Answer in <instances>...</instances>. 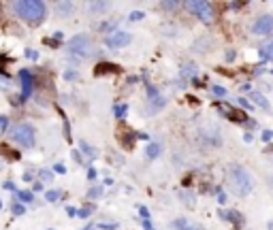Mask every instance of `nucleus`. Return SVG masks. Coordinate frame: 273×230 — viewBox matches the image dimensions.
Masks as SVG:
<instances>
[{
	"mask_svg": "<svg viewBox=\"0 0 273 230\" xmlns=\"http://www.w3.org/2000/svg\"><path fill=\"white\" fill-rule=\"evenodd\" d=\"M54 170H56V173H60V175H64V173H66L64 164H56V167H54Z\"/></svg>",
	"mask_w": 273,
	"mask_h": 230,
	"instance_id": "nucleus-29",
	"label": "nucleus"
},
{
	"mask_svg": "<svg viewBox=\"0 0 273 230\" xmlns=\"http://www.w3.org/2000/svg\"><path fill=\"white\" fill-rule=\"evenodd\" d=\"M115 224H101V230H115Z\"/></svg>",
	"mask_w": 273,
	"mask_h": 230,
	"instance_id": "nucleus-31",
	"label": "nucleus"
},
{
	"mask_svg": "<svg viewBox=\"0 0 273 230\" xmlns=\"http://www.w3.org/2000/svg\"><path fill=\"white\" fill-rule=\"evenodd\" d=\"M252 98L256 100V105H258V107H263V109H269V103H267V98H263V94L254 92V94H252Z\"/></svg>",
	"mask_w": 273,
	"mask_h": 230,
	"instance_id": "nucleus-18",
	"label": "nucleus"
},
{
	"mask_svg": "<svg viewBox=\"0 0 273 230\" xmlns=\"http://www.w3.org/2000/svg\"><path fill=\"white\" fill-rule=\"evenodd\" d=\"M73 9H75V4H73V2H68V0L56 2V13L60 15V17H68V15L73 13Z\"/></svg>",
	"mask_w": 273,
	"mask_h": 230,
	"instance_id": "nucleus-9",
	"label": "nucleus"
},
{
	"mask_svg": "<svg viewBox=\"0 0 273 230\" xmlns=\"http://www.w3.org/2000/svg\"><path fill=\"white\" fill-rule=\"evenodd\" d=\"M143 17H145V13H143V11H132L128 20H130V21H141Z\"/></svg>",
	"mask_w": 273,
	"mask_h": 230,
	"instance_id": "nucleus-21",
	"label": "nucleus"
},
{
	"mask_svg": "<svg viewBox=\"0 0 273 230\" xmlns=\"http://www.w3.org/2000/svg\"><path fill=\"white\" fill-rule=\"evenodd\" d=\"M11 7H13L15 15L20 20L32 23V26H39L45 20V15H47V4L43 0H17Z\"/></svg>",
	"mask_w": 273,
	"mask_h": 230,
	"instance_id": "nucleus-1",
	"label": "nucleus"
},
{
	"mask_svg": "<svg viewBox=\"0 0 273 230\" xmlns=\"http://www.w3.org/2000/svg\"><path fill=\"white\" fill-rule=\"evenodd\" d=\"M11 139L20 147H34V143H37V130H34L32 124H26V122L15 124L11 128Z\"/></svg>",
	"mask_w": 273,
	"mask_h": 230,
	"instance_id": "nucleus-3",
	"label": "nucleus"
},
{
	"mask_svg": "<svg viewBox=\"0 0 273 230\" xmlns=\"http://www.w3.org/2000/svg\"><path fill=\"white\" fill-rule=\"evenodd\" d=\"M64 79H66V81L77 79V73H75V70H66V73H64Z\"/></svg>",
	"mask_w": 273,
	"mask_h": 230,
	"instance_id": "nucleus-28",
	"label": "nucleus"
},
{
	"mask_svg": "<svg viewBox=\"0 0 273 230\" xmlns=\"http://www.w3.org/2000/svg\"><path fill=\"white\" fill-rule=\"evenodd\" d=\"M269 186L273 188V177H269Z\"/></svg>",
	"mask_w": 273,
	"mask_h": 230,
	"instance_id": "nucleus-41",
	"label": "nucleus"
},
{
	"mask_svg": "<svg viewBox=\"0 0 273 230\" xmlns=\"http://www.w3.org/2000/svg\"><path fill=\"white\" fill-rule=\"evenodd\" d=\"M60 196H62L60 190H47V192H45V200H47V203H56Z\"/></svg>",
	"mask_w": 273,
	"mask_h": 230,
	"instance_id": "nucleus-17",
	"label": "nucleus"
},
{
	"mask_svg": "<svg viewBox=\"0 0 273 230\" xmlns=\"http://www.w3.org/2000/svg\"><path fill=\"white\" fill-rule=\"evenodd\" d=\"M126 111H128V107H126V105H118V107H115V117H118V120H124Z\"/></svg>",
	"mask_w": 273,
	"mask_h": 230,
	"instance_id": "nucleus-19",
	"label": "nucleus"
},
{
	"mask_svg": "<svg viewBox=\"0 0 273 230\" xmlns=\"http://www.w3.org/2000/svg\"><path fill=\"white\" fill-rule=\"evenodd\" d=\"M15 196H17V203H21V205L24 203H34V194L28 192V190H17Z\"/></svg>",
	"mask_w": 273,
	"mask_h": 230,
	"instance_id": "nucleus-12",
	"label": "nucleus"
},
{
	"mask_svg": "<svg viewBox=\"0 0 273 230\" xmlns=\"http://www.w3.org/2000/svg\"><path fill=\"white\" fill-rule=\"evenodd\" d=\"M260 56H263L267 62H273V41L267 43L265 47H260Z\"/></svg>",
	"mask_w": 273,
	"mask_h": 230,
	"instance_id": "nucleus-13",
	"label": "nucleus"
},
{
	"mask_svg": "<svg viewBox=\"0 0 273 230\" xmlns=\"http://www.w3.org/2000/svg\"><path fill=\"white\" fill-rule=\"evenodd\" d=\"M26 56L30 58V60H39V54H37V51H32V49H28V51H26Z\"/></svg>",
	"mask_w": 273,
	"mask_h": 230,
	"instance_id": "nucleus-30",
	"label": "nucleus"
},
{
	"mask_svg": "<svg viewBox=\"0 0 273 230\" xmlns=\"http://www.w3.org/2000/svg\"><path fill=\"white\" fill-rule=\"evenodd\" d=\"M118 66L115 64H109V62H101L98 64V68H96V75H105V73H118Z\"/></svg>",
	"mask_w": 273,
	"mask_h": 230,
	"instance_id": "nucleus-11",
	"label": "nucleus"
},
{
	"mask_svg": "<svg viewBox=\"0 0 273 230\" xmlns=\"http://www.w3.org/2000/svg\"><path fill=\"white\" fill-rule=\"evenodd\" d=\"M17 77H20L21 81V96H20V103H24L26 98L32 96V90H34V77L30 75V70L21 68L20 73H17Z\"/></svg>",
	"mask_w": 273,
	"mask_h": 230,
	"instance_id": "nucleus-7",
	"label": "nucleus"
},
{
	"mask_svg": "<svg viewBox=\"0 0 273 230\" xmlns=\"http://www.w3.org/2000/svg\"><path fill=\"white\" fill-rule=\"evenodd\" d=\"M186 7H188L192 13L199 17L201 21L209 23L213 20V7L211 2H205V0H190V2H186Z\"/></svg>",
	"mask_w": 273,
	"mask_h": 230,
	"instance_id": "nucleus-5",
	"label": "nucleus"
},
{
	"mask_svg": "<svg viewBox=\"0 0 273 230\" xmlns=\"http://www.w3.org/2000/svg\"><path fill=\"white\" fill-rule=\"evenodd\" d=\"M92 211H94V205H88V207H84V209H79V217H88Z\"/></svg>",
	"mask_w": 273,
	"mask_h": 230,
	"instance_id": "nucleus-23",
	"label": "nucleus"
},
{
	"mask_svg": "<svg viewBox=\"0 0 273 230\" xmlns=\"http://www.w3.org/2000/svg\"><path fill=\"white\" fill-rule=\"evenodd\" d=\"M105 43H107L109 49H122V47H126V45L132 43V34L126 32V30H113L107 37V41H105Z\"/></svg>",
	"mask_w": 273,
	"mask_h": 230,
	"instance_id": "nucleus-6",
	"label": "nucleus"
},
{
	"mask_svg": "<svg viewBox=\"0 0 273 230\" xmlns=\"http://www.w3.org/2000/svg\"><path fill=\"white\" fill-rule=\"evenodd\" d=\"M252 32L263 37V34H271L273 32V17L271 15H260L252 26Z\"/></svg>",
	"mask_w": 273,
	"mask_h": 230,
	"instance_id": "nucleus-8",
	"label": "nucleus"
},
{
	"mask_svg": "<svg viewBox=\"0 0 273 230\" xmlns=\"http://www.w3.org/2000/svg\"><path fill=\"white\" fill-rule=\"evenodd\" d=\"M109 9V2H90V11L92 13H103Z\"/></svg>",
	"mask_w": 273,
	"mask_h": 230,
	"instance_id": "nucleus-14",
	"label": "nucleus"
},
{
	"mask_svg": "<svg viewBox=\"0 0 273 230\" xmlns=\"http://www.w3.org/2000/svg\"><path fill=\"white\" fill-rule=\"evenodd\" d=\"M139 211H141V215L145 217V220H147V217H149V213H147V209H143V207H139Z\"/></svg>",
	"mask_w": 273,
	"mask_h": 230,
	"instance_id": "nucleus-40",
	"label": "nucleus"
},
{
	"mask_svg": "<svg viewBox=\"0 0 273 230\" xmlns=\"http://www.w3.org/2000/svg\"><path fill=\"white\" fill-rule=\"evenodd\" d=\"M173 228L175 230H203L201 226H196V224H192L190 220H175L173 222Z\"/></svg>",
	"mask_w": 273,
	"mask_h": 230,
	"instance_id": "nucleus-10",
	"label": "nucleus"
},
{
	"mask_svg": "<svg viewBox=\"0 0 273 230\" xmlns=\"http://www.w3.org/2000/svg\"><path fill=\"white\" fill-rule=\"evenodd\" d=\"M101 194H103V186H96L92 190H88V198H98Z\"/></svg>",
	"mask_w": 273,
	"mask_h": 230,
	"instance_id": "nucleus-20",
	"label": "nucleus"
},
{
	"mask_svg": "<svg viewBox=\"0 0 273 230\" xmlns=\"http://www.w3.org/2000/svg\"><path fill=\"white\" fill-rule=\"evenodd\" d=\"M143 228H145V230H154V226H152V224H149L147 220H143Z\"/></svg>",
	"mask_w": 273,
	"mask_h": 230,
	"instance_id": "nucleus-38",
	"label": "nucleus"
},
{
	"mask_svg": "<svg viewBox=\"0 0 273 230\" xmlns=\"http://www.w3.org/2000/svg\"><path fill=\"white\" fill-rule=\"evenodd\" d=\"M211 92L216 94V96H226V90H224V87H220V85H213Z\"/></svg>",
	"mask_w": 273,
	"mask_h": 230,
	"instance_id": "nucleus-26",
	"label": "nucleus"
},
{
	"mask_svg": "<svg viewBox=\"0 0 273 230\" xmlns=\"http://www.w3.org/2000/svg\"><path fill=\"white\" fill-rule=\"evenodd\" d=\"M237 100H239V105H241V107H248V109H252V105H250L246 98H237Z\"/></svg>",
	"mask_w": 273,
	"mask_h": 230,
	"instance_id": "nucleus-34",
	"label": "nucleus"
},
{
	"mask_svg": "<svg viewBox=\"0 0 273 230\" xmlns=\"http://www.w3.org/2000/svg\"><path fill=\"white\" fill-rule=\"evenodd\" d=\"M32 188H34V192H41V190H43V184H41V181H37Z\"/></svg>",
	"mask_w": 273,
	"mask_h": 230,
	"instance_id": "nucleus-37",
	"label": "nucleus"
},
{
	"mask_svg": "<svg viewBox=\"0 0 273 230\" xmlns=\"http://www.w3.org/2000/svg\"><path fill=\"white\" fill-rule=\"evenodd\" d=\"M160 156V145L158 143H149L147 145V158H158Z\"/></svg>",
	"mask_w": 273,
	"mask_h": 230,
	"instance_id": "nucleus-16",
	"label": "nucleus"
},
{
	"mask_svg": "<svg viewBox=\"0 0 273 230\" xmlns=\"http://www.w3.org/2000/svg\"><path fill=\"white\" fill-rule=\"evenodd\" d=\"M229 181H231V190H233L237 196H248L252 192V177L248 175V170L239 167V164H233L229 168Z\"/></svg>",
	"mask_w": 273,
	"mask_h": 230,
	"instance_id": "nucleus-2",
	"label": "nucleus"
},
{
	"mask_svg": "<svg viewBox=\"0 0 273 230\" xmlns=\"http://www.w3.org/2000/svg\"><path fill=\"white\" fill-rule=\"evenodd\" d=\"M184 75H194L196 73V68H194V64H186L184 66V70H182Z\"/></svg>",
	"mask_w": 273,
	"mask_h": 230,
	"instance_id": "nucleus-25",
	"label": "nucleus"
},
{
	"mask_svg": "<svg viewBox=\"0 0 273 230\" xmlns=\"http://www.w3.org/2000/svg\"><path fill=\"white\" fill-rule=\"evenodd\" d=\"M4 128H7V117L0 115V130H4Z\"/></svg>",
	"mask_w": 273,
	"mask_h": 230,
	"instance_id": "nucleus-33",
	"label": "nucleus"
},
{
	"mask_svg": "<svg viewBox=\"0 0 273 230\" xmlns=\"http://www.w3.org/2000/svg\"><path fill=\"white\" fill-rule=\"evenodd\" d=\"M39 177H41V179H51V177H54V170H45V168H41V170H39Z\"/></svg>",
	"mask_w": 273,
	"mask_h": 230,
	"instance_id": "nucleus-24",
	"label": "nucleus"
},
{
	"mask_svg": "<svg viewBox=\"0 0 273 230\" xmlns=\"http://www.w3.org/2000/svg\"><path fill=\"white\" fill-rule=\"evenodd\" d=\"M4 190H11V192H15V186L11 184V181H4Z\"/></svg>",
	"mask_w": 273,
	"mask_h": 230,
	"instance_id": "nucleus-35",
	"label": "nucleus"
},
{
	"mask_svg": "<svg viewBox=\"0 0 273 230\" xmlns=\"http://www.w3.org/2000/svg\"><path fill=\"white\" fill-rule=\"evenodd\" d=\"M260 137H263V141H271V137H273V132H271V130H265L263 134H260Z\"/></svg>",
	"mask_w": 273,
	"mask_h": 230,
	"instance_id": "nucleus-32",
	"label": "nucleus"
},
{
	"mask_svg": "<svg viewBox=\"0 0 273 230\" xmlns=\"http://www.w3.org/2000/svg\"><path fill=\"white\" fill-rule=\"evenodd\" d=\"M177 7H179V2H162V9H167V11H173Z\"/></svg>",
	"mask_w": 273,
	"mask_h": 230,
	"instance_id": "nucleus-27",
	"label": "nucleus"
},
{
	"mask_svg": "<svg viewBox=\"0 0 273 230\" xmlns=\"http://www.w3.org/2000/svg\"><path fill=\"white\" fill-rule=\"evenodd\" d=\"M11 209H13L15 215H24V211H26V207L21 203H13V207H11Z\"/></svg>",
	"mask_w": 273,
	"mask_h": 230,
	"instance_id": "nucleus-22",
	"label": "nucleus"
},
{
	"mask_svg": "<svg viewBox=\"0 0 273 230\" xmlns=\"http://www.w3.org/2000/svg\"><path fill=\"white\" fill-rule=\"evenodd\" d=\"M68 54L79 58L92 56V41L88 34H75L73 39H68Z\"/></svg>",
	"mask_w": 273,
	"mask_h": 230,
	"instance_id": "nucleus-4",
	"label": "nucleus"
},
{
	"mask_svg": "<svg viewBox=\"0 0 273 230\" xmlns=\"http://www.w3.org/2000/svg\"><path fill=\"white\" fill-rule=\"evenodd\" d=\"M88 177H90V179H94V177H96V170L92 168V167H90V170H88Z\"/></svg>",
	"mask_w": 273,
	"mask_h": 230,
	"instance_id": "nucleus-39",
	"label": "nucleus"
},
{
	"mask_svg": "<svg viewBox=\"0 0 273 230\" xmlns=\"http://www.w3.org/2000/svg\"><path fill=\"white\" fill-rule=\"evenodd\" d=\"M0 209H2V200H0Z\"/></svg>",
	"mask_w": 273,
	"mask_h": 230,
	"instance_id": "nucleus-43",
	"label": "nucleus"
},
{
	"mask_svg": "<svg viewBox=\"0 0 273 230\" xmlns=\"http://www.w3.org/2000/svg\"><path fill=\"white\" fill-rule=\"evenodd\" d=\"M66 213H68V215H79V211L73 209V207H66Z\"/></svg>",
	"mask_w": 273,
	"mask_h": 230,
	"instance_id": "nucleus-36",
	"label": "nucleus"
},
{
	"mask_svg": "<svg viewBox=\"0 0 273 230\" xmlns=\"http://www.w3.org/2000/svg\"><path fill=\"white\" fill-rule=\"evenodd\" d=\"M269 230H273V220H271V222H269Z\"/></svg>",
	"mask_w": 273,
	"mask_h": 230,
	"instance_id": "nucleus-42",
	"label": "nucleus"
},
{
	"mask_svg": "<svg viewBox=\"0 0 273 230\" xmlns=\"http://www.w3.org/2000/svg\"><path fill=\"white\" fill-rule=\"evenodd\" d=\"M79 145H81V151H84V153H85V156H88V158H90V160H94V158H96V151H94V149H92V147H90L88 143H85V141H81V143H79Z\"/></svg>",
	"mask_w": 273,
	"mask_h": 230,
	"instance_id": "nucleus-15",
	"label": "nucleus"
}]
</instances>
